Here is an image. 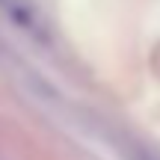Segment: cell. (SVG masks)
<instances>
[{"label":"cell","mask_w":160,"mask_h":160,"mask_svg":"<svg viewBox=\"0 0 160 160\" xmlns=\"http://www.w3.org/2000/svg\"><path fill=\"white\" fill-rule=\"evenodd\" d=\"M133 160H160V154H154V151H148V148H139L137 154H133Z\"/></svg>","instance_id":"7a4b0ae2"},{"label":"cell","mask_w":160,"mask_h":160,"mask_svg":"<svg viewBox=\"0 0 160 160\" xmlns=\"http://www.w3.org/2000/svg\"><path fill=\"white\" fill-rule=\"evenodd\" d=\"M0 12L21 30H27L33 36H45V21H42V12L36 3H30V0H0Z\"/></svg>","instance_id":"6da1fadb"}]
</instances>
